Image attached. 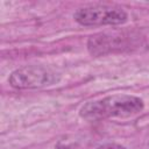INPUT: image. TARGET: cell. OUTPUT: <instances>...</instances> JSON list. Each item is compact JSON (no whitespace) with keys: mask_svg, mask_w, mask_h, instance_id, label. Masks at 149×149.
<instances>
[{"mask_svg":"<svg viewBox=\"0 0 149 149\" xmlns=\"http://www.w3.org/2000/svg\"><path fill=\"white\" fill-rule=\"evenodd\" d=\"M143 108L144 102L139 97L113 94L86 102L80 107L79 115L87 121H98L111 118H129L139 114Z\"/></svg>","mask_w":149,"mask_h":149,"instance_id":"obj_1","label":"cell"},{"mask_svg":"<svg viewBox=\"0 0 149 149\" xmlns=\"http://www.w3.org/2000/svg\"><path fill=\"white\" fill-rule=\"evenodd\" d=\"M73 19L84 27L119 26L127 22L128 14L114 5H90L78 8L73 13Z\"/></svg>","mask_w":149,"mask_h":149,"instance_id":"obj_2","label":"cell"},{"mask_svg":"<svg viewBox=\"0 0 149 149\" xmlns=\"http://www.w3.org/2000/svg\"><path fill=\"white\" fill-rule=\"evenodd\" d=\"M61 80V73L42 65H30L16 69L8 78V83L16 90L40 88L51 86Z\"/></svg>","mask_w":149,"mask_h":149,"instance_id":"obj_3","label":"cell"},{"mask_svg":"<svg viewBox=\"0 0 149 149\" xmlns=\"http://www.w3.org/2000/svg\"><path fill=\"white\" fill-rule=\"evenodd\" d=\"M132 44L130 35L100 33L92 35L87 41V49L93 56H102L115 51H122Z\"/></svg>","mask_w":149,"mask_h":149,"instance_id":"obj_4","label":"cell"},{"mask_svg":"<svg viewBox=\"0 0 149 149\" xmlns=\"http://www.w3.org/2000/svg\"><path fill=\"white\" fill-rule=\"evenodd\" d=\"M97 149H127V148L118 143H105V144L99 146Z\"/></svg>","mask_w":149,"mask_h":149,"instance_id":"obj_5","label":"cell"}]
</instances>
